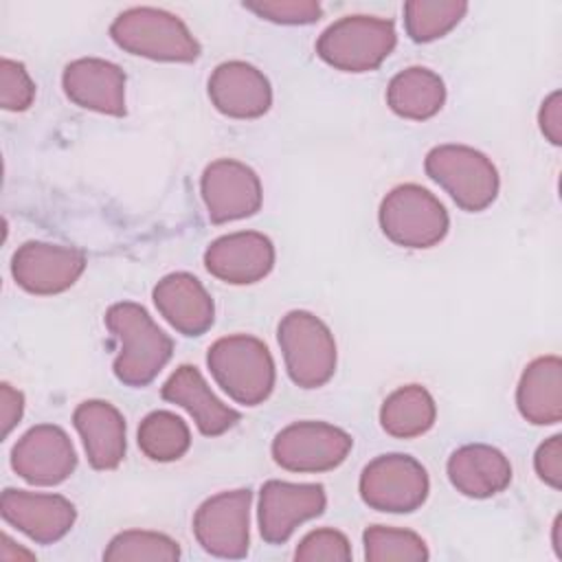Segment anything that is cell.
Masks as SVG:
<instances>
[{
  "label": "cell",
  "mask_w": 562,
  "mask_h": 562,
  "mask_svg": "<svg viewBox=\"0 0 562 562\" xmlns=\"http://www.w3.org/2000/svg\"><path fill=\"white\" fill-rule=\"evenodd\" d=\"M105 327L119 342L114 375L127 386L149 384L173 353V340L154 323L149 312L132 301L108 307Z\"/></svg>",
  "instance_id": "1"
},
{
  "label": "cell",
  "mask_w": 562,
  "mask_h": 562,
  "mask_svg": "<svg viewBox=\"0 0 562 562\" xmlns=\"http://www.w3.org/2000/svg\"><path fill=\"white\" fill-rule=\"evenodd\" d=\"M114 44L132 55L156 61L189 64L200 57V44L173 13L156 7H132L110 26Z\"/></svg>",
  "instance_id": "2"
},
{
  "label": "cell",
  "mask_w": 562,
  "mask_h": 562,
  "mask_svg": "<svg viewBox=\"0 0 562 562\" xmlns=\"http://www.w3.org/2000/svg\"><path fill=\"white\" fill-rule=\"evenodd\" d=\"M215 382L244 406L266 402L274 389V360L268 347L248 334L217 338L206 353Z\"/></svg>",
  "instance_id": "3"
},
{
  "label": "cell",
  "mask_w": 562,
  "mask_h": 562,
  "mask_svg": "<svg viewBox=\"0 0 562 562\" xmlns=\"http://www.w3.org/2000/svg\"><path fill=\"white\" fill-rule=\"evenodd\" d=\"M397 33L391 20L373 15H345L329 24L318 42V57L342 72L375 70L395 48Z\"/></svg>",
  "instance_id": "4"
},
{
  "label": "cell",
  "mask_w": 562,
  "mask_h": 562,
  "mask_svg": "<svg viewBox=\"0 0 562 562\" xmlns=\"http://www.w3.org/2000/svg\"><path fill=\"white\" fill-rule=\"evenodd\" d=\"M426 173L470 213L487 209L498 195V171L479 149L468 145H437L426 154Z\"/></svg>",
  "instance_id": "5"
},
{
  "label": "cell",
  "mask_w": 562,
  "mask_h": 562,
  "mask_svg": "<svg viewBox=\"0 0 562 562\" xmlns=\"http://www.w3.org/2000/svg\"><path fill=\"white\" fill-rule=\"evenodd\" d=\"M288 375L301 389L327 384L336 371V340L329 327L305 310L288 312L277 329Z\"/></svg>",
  "instance_id": "6"
},
{
  "label": "cell",
  "mask_w": 562,
  "mask_h": 562,
  "mask_svg": "<svg viewBox=\"0 0 562 562\" xmlns=\"http://www.w3.org/2000/svg\"><path fill=\"white\" fill-rule=\"evenodd\" d=\"M380 228L397 246L430 248L439 244L450 226L443 204L419 184L391 189L380 204Z\"/></svg>",
  "instance_id": "7"
},
{
  "label": "cell",
  "mask_w": 562,
  "mask_h": 562,
  "mask_svg": "<svg viewBox=\"0 0 562 562\" xmlns=\"http://www.w3.org/2000/svg\"><path fill=\"white\" fill-rule=\"evenodd\" d=\"M360 496L378 512L408 514L424 505L430 481L424 465L400 452L380 454L360 474Z\"/></svg>",
  "instance_id": "8"
},
{
  "label": "cell",
  "mask_w": 562,
  "mask_h": 562,
  "mask_svg": "<svg viewBox=\"0 0 562 562\" xmlns=\"http://www.w3.org/2000/svg\"><path fill=\"white\" fill-rule=\"evenodd\" d=\"M351 446V435L338 426L325 422H294L277 432L272 459L290 472H327L347 459Z\"/></svg>",
  "instance_id": "9"
},
{
  "label": "cell",
  "mask_w": 562,
  "mask_h": 562,
  "mask_svg": "<svg viewBox=\"0 0 562 562\" xmlns=\"http://www.w3.org/2000/svg\"><path fill=\"white\" fill-rule=\"evenodd\" d=\"M250 490H231L206 498L193 516L198 544L215 558H244L250 542Z\"/></svg>",
  "instance_id": "10"
},
{
  "label": "cell",
  "mask_w": 562,
  "mask_h": 562,
  "mask_svg": "<svg viewBox=\"0 0 562 562\" xmlns=\"http://www.w3.org/2000/svg\"><path fill=\"white\" fill-rule=\"evenodd\" d=\"M86 270V255L70 246L26 241L11 259L15 283L37 296L66 292Z\"/></svg>",
  "instance_id": "11"
},
{
  "label": "cell",
  "mask_w": 562,
  "mask_h": 562,
  "mask_svg": "<svg viewBox=\"0 0 562 562\" xmlns=\"http://www.w3.org/2000/svg\"><path fill=\"white\" fill-rule=\"evenodd\" d=\"M200 191L213 224L250 217L259 211L263 200L259 176L248 165L233 158L211 162L202 173Z\"/></svg>",
  "instance_id": "12"
},
{
  "label": "cell",
  "mask_w": 562,
  "mask_h": 562,
  "mask_svg": "<svg viewBox=\"0 0 562 562\" xmlns=\"http://www.w3.org/2000/svg\"><path fill=\"white\" fill-rule=\"evenodd\" d=\"M325 487L318 483L266 481L259 492V531L266 542L283 544L294 529L323 514Z\"/></svg>",
  "instance_id": "13"
},
{
  "label": "cell",
  "mask_w": 562,
  "mask_h": 562,
  "mask_svg": "<svg viewBox=\"0 0 562 562\" xmlns=\"http://www.w3.org/2000/svg\"><path fill=\"white\" fill-rule=\"evenodd\" d=\"M11 468L33 485H59L77 468V452L70 437L53 424L26 430L11 450Z\"/></svg>",
  "instance_id": "14"
},
{
  "label": "cell",
  "mask_w": 562,
  "mask_h": 562,
  "mask_svg": "<svg viewBox=\"0 0 562 562\" xmlns=\"http://www.w3.org/2000/svg\"><path fill=\"white\" fill-rule=\"evenodd\" d=\"M4 522L13 525L40 544L61 540L75 525V505L59 494H40L24 490H4L0 501Z\"/></svg>",
  "instance_id": "15"
},
{
  "label": "cell",
  "mask_w": 562,
  "mask_h": 562,
  "mask_svg": "<svg viewBox=\"0 0 562 562\" xmlns=\"http://www.w3.org/2000/svg\"><path fill=\"white\" fill-rule=\"evenodd\" d=\"M206 270L231 285L257 283L274 266L272 241L257 231H239L217 237L204 250Z\"/></svg>",
  "instance_id": "16"
},
{
  "label": "cell",
  "mask_w": 562,
  "mask_h": 562,
  "mask_svg": "<svg viewBox=\"0 0 562 562\" xmlns=\"http://www.w3.org/2000/svg\"><path fill=\"white\" fill-rule=\"evenodd\" d=\"M209 99L231 119H259L272 105V88L257 66L233 59L211 72Z\"/></svg>",
  "instance_id": "17"
},
{
  "label": "cell",
  "mask_w": 562,
  "mask_h": 562,
  "mask_svg": "<svg viewBox=\"0 0 562 562\" xmlns=\"http://www.w3.org/2000/svg\"><path fill=\"white\" fill-rule=\"evenodd\" d=\"M61 86L66 97L83 110L108 116L125 114V72L99 57H81L64 68Z\"/></svg>",
  "instance_id": "18"
},
{
  "label": "cell",
  "mask_w": 562,
  "mask_h": 562,
  "mask_svg": "<svg viewBox=\"0 0 562 562\" xmlns=\"http://www.w3.org/2000/svg\"><path fill=\"white\" fill-rule=\"evenodd\" d=\"M151 296L160 316L184 336H200L213 325V299L200 279L189 272H171L162 277Z\"/></svg>",
  "instance_id": "19"
},
{
  "label": "cell",
  "mask_w": 562,
  "mask_h": 562,
  "mask_svg": "<svg viewBox=\"0 0 562 562\" xmlns=\"http://www.w3.org/2000/svg\"><path fill=\"white\" fill-rule=\"evenodd\" d=\"M162 400L182 406L206 437H217L239 422V413L226 406L191 364H180L160 389Z\"/></svg>",
  "instance_id": "20"
},
{
  "label": "cell",
  "mask_w": 562,
  "mask_h": 562,
  "mask_svg": "<svg viewBox=\"0 0 562 562\" xmlns=\"http://www.w3.org/2000/svg\"><path fill=\"white\" fill-rule=\"evenodd\" d=\"M72 424L94 470H114L125 457V419L103 400H86L72 413Z\"/></svg>",
  "instance_id": "21"
},
{
  "label": "cell",
  "mask_w": 562,
  "mask_h": 562,
  "mask_svg": "<svg viewBox=\"0 0 562 562\" xmlns=\"http://www.w3.org/2000/svg\"><path fill=\"white\" fill-rule=\"evenodd\" d=\"M448 479L470 498H490L503 492L512 481L509 459L492 446L468 443L457 448L448 459Z\"/></svg>",
  "instance_id": "22"
},
{
  "label": "cell",
  "mask_w": 562,
  "mask_h": 562,
  "mask_svg": "<svg viewBox=\"0 0 562 562\" xmlns=\"http://www.w3.org/2000/svg\"><path fill=\"white\" fill-rule=\"evenodd\" d=\"M520 415L536 426H551L562 419V362L558 356L531 360L516 389Z\"/></svg>",
  "instance_id": "23"
},
{
  "label": "cell",
  "mask_w": 562,
  "mask_h": 562,
  "mask_svg": "<svg viewBox=\"0 0 562 562\" xmlns=\"http://www.w3.org/2000/svg\"><path fill=\"white\" fill-rule=\"evenodd\" d=\"M386 103L402 119H432L446 103L443 79L424 66L404 68L389 81Z\"/></svg>",
  "instance_id": "24"
},
{
  "label": "cell",
  "mask_w": 562,
  "mask_h": 562,
  "mask_svg": "<svg viewBox=\"0 0 562 562\" xmlns=\"http://www.w3.org/2000/svg\"><path fill=\"white\" fill-rule=\"evenodd\" d=\"M435 400L419 384L400 386L382 402L380 408L382 428L397 439H413L428 432L435 424Z\"/></svg>",
  "instance_id": "25"
},
{
  "label": "cell",
  "mask_w": 562,
  "mask_h": 562,
  "mask_svg": "<svg viewBox=\"0 0 562 562\" xmlns=\"http://www.w3.org/2000/svg\"><path fill=\"white\" fill-rule=\"evenodd\" d=\"M191 446L189 426L169 411L149 413L138 426V448L151 461H176Z\"/></svg>",
  "instance_id": "26"
},
{
  "label": "cell",
  "mask_w": 562,
  "mask_h": 562,
  "mask_svg": "<svg viewBox=\"0 0 562 562\" xmlns=\"http://www.w3.org/2000/svg\"><path fill=\"white\" fill-rule=\"evenodd\" d=\"M465 13L463 0H411L404 4V26L413 42H432L450 33Z\"/></svg>",
  "instance_id": "27"
},
{
  "label": "cell",
  "mask_w": 562,
  "mask_h": 562,
  "mask_svg": "<svg viewBox=\"0 0 562 562\" xmlns=\"http://www.w3.org/2000/svg\"><path fill=\"white\" fill-rule=\"evenodd\" d=\"M180 558V547L165 533L127 529L116 533L103 551L105 562H173Z\"/></svg>",
  "instance_id": "28"
},
{
  "label": "cell",
  "mask_w": 562,
  "mask_h": 562,
  "mask_svg": "<svg viewBox=\"0 0 562 562\" xmlns=\"http://www.w3.org/2000/svg\"><path fill=\"white\" fill-rule=\"evenodd\" d=\"M364 558L369 562H422L428 560V547L422 536L408 529L384 525L367 527L362 533Z\"/></svg>",
  "instance_id": "29"
},
{
  "label": "cell",
  "mask_w": 562,
  "mask_h": 562,
  "mask_svg": "<svg viewBox=\"0 0 562 562\" xmlns=\"http://www.w3.org/2000/svg\"><path fill=\"white\" fill-rule=\"evenodd\" d=\"M244 9L277 24H312L323 15L316 0H259L244 2Z\"/></svg>",
  "instance_id": "30"
},
{
  "label": "cell",
  "mask_w": 562,
  "mask_h": 562,
  "mask_svg": "<svg viewBox=\"0 0 562 562\" xmlns=\"http://www.w3.org/2000/svg\"><path fill=\"white\" fill-rule=\"evenodd\" d=\"M294 558L301 562H314V560H331V562H345L351 558V544L345 533L323 527L310 531L296 547Z\"/></svg>",
  "instance_id": "31"
},
{
  "label": "cell",
  "mask_w": 562,
  "mask_h": 562,
  "mask_svg": "<svg viewBox=\"0 0 562 562\" xmlns=\"http://www.w3.org/2000/svg\"><path fill=\"white\" fill-rule=\"evenodd\" d=\"M35 99V83L24 64L13 59L0 61V103L9 112L26 110Z\"/></svg>",
  "instance_id": "32"
},
{
  "label": "cell",
  "mask_w": 562,
  "mask_h": 562,
  "mask_svg": "<svg viewBox=\"0 0 562 562\" xmlns=\"http://www.w3.org/2000/svg\"><path fill=\"white\" fill-rule=\"evenodd\" d=\"M533 468L540 481L560 490L562 485V437L553 435L542 441L533 454Z\"/></svg>",
  "instance_id": "33"
},
{
  "label": "cell",
  "mask_w": 562,
  "mask_h": 562,
  "mask_svg": "<svg viewBox=\"0 0 562 562\" xmlns=\"http://www.w3.org/2000/svg\"><path fill=\"white\" fill-rule=\"evenodd\" d=\"M538 123L540 132L551 145L562 143V92L553 90L540 105L538 112Z\"/></svg>",
  "instance_id": "34"
},
{
  "label": "cell",
  "mask_w": 562,
  "mask_h": 562,
  "mask_svg": "<svg viewBox=\"0 0 562 562\" xmlns=\"http://www.w3.org/2000/svg\"><path fill=\"white\" fill-rule=\"evenodd\" d=\"M24 413V395L13 389L11 384L0 386V417H2V435L9 437V432L18 426Z\"/></svg>",
  "instance_id": "35"
},
{
  "label": "cell",
  "mask_w": 562,
  "mask_h": 562,
  "mask_svg": "<svg viewBox=\"0 0 562 562\" xmlns=\"http://www.w3.org/2000/svg\"><path fill=\"white\" fill-rule=\"evenodd\" d=\"M551 544L555 549V555L562 558V516H555L551 527Z\"/></svg>",
  "instance_id": "36"
}]
</instances>
